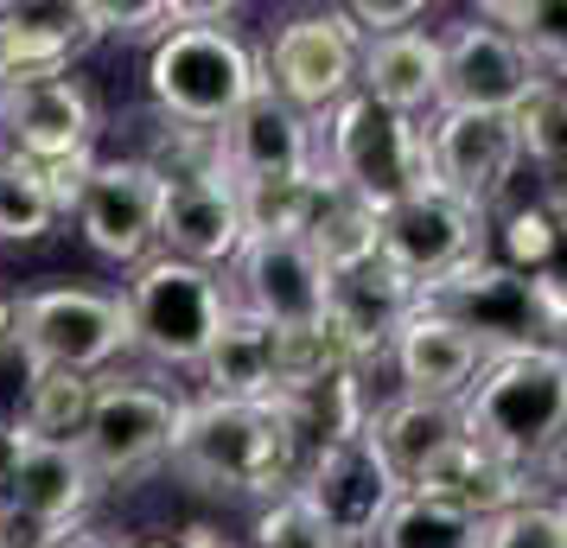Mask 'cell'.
Returning a JSON list of instances; mask_svg holds the SVG:
<instances>
[{"label": "cell", "mask_w": 567, "mask_h": 548, "mask_svg": "<svg viewBox=\"0 0 567 548\" xmlns=\"http://www.w3.org/2000/svg\"><path fill=\"white\" fill-rule=\"evenodd\" d=\"M236 7H179V27L147 45V96L154 115L179 128L217 134L261 83V58L236 32Z\"/></svg>", "instance_id": "6da1fadb"}, {"label": "cell", "mask_w": 567, "mask_h": 548, "mask_svg": "<svg viewBox=\"0 0 567 548\" xmlns=\"http://www.w3.org/2000/svg\"><path fill=\"white\" fill-rule=\"evenodd\" d=\"M465 441L485 446L491 459L516 466L523 478L561 466L567 453V376L555 344L504 351L478 370V383L460 395Z\"/></svg>", "instance_id": "7a4b0ae2"}, {"label": "cell", "mask_w": 567, "mask_h": 548, "mask_svg": "<svg viewBox=\"0 0 567 548\" xmlns=\"http://www.w3.org/2000/svg\"><path fill=\"white\" fill-rule=\"evenodd\" d=\"M159 122V141L147 147V166H159L166 179V198H159V256H179L192 268H230L236 249H243V192L224 173V154H217V134L179 128V122Z\"/></svg>", "instance_id": "3957f363"}, {"label": "cell", "mask_w": 567, "mask_h": 548, "mask_svg": "<svg viewBox=\"0 0 567 548\" xmlns=\"http://www.w3.org/2000/svg\"><path fill=\"white\" fill-rule=\"evenodd\" d=\"M173 472H185L205 492L236 497H281L300 485V459L287 446L275 409L261 402H185L179 441H173Z\"/></svg>", "instance_id": "277c9868"}, {"label": "cell", "mask_w": 567, "mask_h": 548, "mask_svg": "<svg viewBox=\"0 0 567 548\" xmlns=\"http://www.w3.org/2000/svg\"><path fill=\"white\" fill-rule=\"evenodd\" d=\"M319 128H326L319 134V166L351 198H363L377 217L434 185V173H427V122H409L395 108L370 103L363 90L344 96Z\"/></svg>", "instance_id": "5b68a950"}, {"label": "cell", "mask_w": 567, "mask_h": 548, "mask_svg": "<svg viewBox=\"0 0 567 548\" xmlns=\"http://www.w3.org/2000/svg\"><path fill=\"white\" fill-rule=\"evenodd\" d=\"M122 307H128V351L154 358L159 370L198 376L205 351L230 319V288H224V275L192 268L179 256H147L128 275Z\"/></svg>", "instance_id": "8992f818"}, {"label": "cell", "mask_w": 567, "mask_h": 548, "mask_svg": "<svg viewBox=\"0 0 567 548\" xmlns=\"http://www.w3.org/2000/svg\"><path fill=\"white\" fill-rule=\"evenodd\" d=\"M358 64H363V32L351 27L344 7H312L293 13L275 45L261 52V83L300 108L307 122H326L344 96H358Z\"/></svg>", "instance_id": "52a82bcc"}, {"label": "cell", "mask_w": 567, "mask_h": 548, "mask_svg": "<svg viewBox=\"0 0 567 548\" xmlns=\"http://www.w3.org/2000/svg\"><path fill=\"white\" fill-rule=\"evenodd\" d=\"M421 307L440 313L446 325H460L485 358L529 351V344L555 339V325H548V313H542L529 275H516V268H504V261H491V256H478V261H465V268H453V275L427 281V288H421Z\"/></svg>", "instance_id": "ba28073f"}, {"label": "cell", "mask_w": 567, "mask_h": 548, "mask_svg": "<svg viewBox=\"0 0 567 548\" xmlns=\"http://www.w3.org/2000/svg\"><path fill=\"white\" fill-rule=\"evenodd\" d=\"M13 332L32 358L64 376H103L128 351V307L122 293L96 288H32L13 300Z\"/></svg>", "instance_id": "9c48e42d"}, {"label": "cell", "mask_w": 567, "mask_h": 548, "mask_svg": "<svg viewBox=\"0 0 567 548\" xmlns=\"http://www.w3.org/2000/svg\"><path fill=\"white\" fill-rule=\"evenodd\" d=\"M192 395L159 390V383H96V409L83 421V466L96 472V485H128L159 459H173L179 421Z\"/></svg>", "instance_id": "30bf717a"}, {"label": "cell", "mask_w": 567, "mask_h": 548, "mask_svg": "<svg viewBox=\"0 0 567 548\" xmlns=\"http://www.w3.org/2000/svg\"><path fill=\"white\" fill-rule=\"evenodd\" d=\"M293 492L319 510V523L332 529L338 548H370L409 485L395 478V466H389V453L377 446V434L358 427V434H344L338 446H326V453L300 472Z\"/></svg>", "instance_id": "8fae6325"}, {"label": "cell", "mask_w": 567, "mask_h": 548, "mask_svg": "<svg viewBox=\"0 0 567 548\" xmlns=\"http://www.w3.org/2000/svg\"><path fill=\"white\" fill-rule=\"evenodd\" d=\"M96 134H103V115H96V96L78 77L0 90V147L45 166V173L96 166Z\"/></svg>", "instance_id": "7c38bea8"}, {"label": "cell", "mask_w": 567, "mask_h": 548, "mask_svg": "<svg viewBox=\"0 0 567 548\" xmlns=\"http://www.w3.org/2000/svg\"><path fill=\"white\" fill-rule=\"evenodd\" d=\"M427 173L446 198L472 205L491 224V210L511 205L523 179V141L511 115H453L440 108L427 122Z\"/></svg>", "instance_id": "4fadbf2b"}, {"label": "cell", "mask_w": 567, "mask_h": 548, "mask_svg": "<svg viewBox=\"0 0 567 548\" xmlns=\"http://www.w3.org/2000/svg\"><path fill=\"white\" fill-rule=\"evenodd\" d=\"M224 288L236 313L261 319L275 332H307V325H326L332 275L300 236H243Z\"/></svg>", "instance_id": "5bb4252c"}, {"label": "cell", "mask_w": 567, "mask_h": 548, "mask_svg": "<svg viewBox=\"0 0 567 548\" xmlns=\"http://www.w3.org/2000/svg\"><path fill=\"white\" fill-rule=\"evenodd\" d=\"M159 198H166L159 166H147L141 154H122V159H96L83 173L78 198H71V217H78L83 242L103 261L141 268L147 249L159 242Z\"/></svg>", "instance_id": "9a60e30c"}, {"label": "cell", "mask_w": 567, "mask_h": 548, "mask_svg": "<svg viewBox=\"0 0 567 548\" xmlns=\"http://www.w3.org/2000/svg\"><path fill=\"white\" fill-rule=\"evenodd\" d=\"M536 83L542 71L504 27L472 13L453 32H440V108H453V115H516Z\"/></svg>", "instance_id": "2e32d148"}, {"label": "cell", "mask_w": 567, "mask_h": 548, "mask_svg": "<svg viewBox=\"0 0 567 548\" xmlns=\"http://www.w3.org/2000/svg\"><path fill=\"white\" fill-rule=\"evenodd\" d=\"M217 154H224V173L236 179V192L312 179V166H319V122H307L300 108H287L275 90H256L217 128Z\"/></svg>", "instance_id": "e0dca14e"}, {"label": "cell", "mask_w": 567, "mask_h": 548, "mask_svg": "<svg viewBox=\"0 0 567 548\" xmlns=\"http://www.w3.org/2000/svg\"><path fill=\"white\" fill-rule=\"evenodd\" d=\"M96 472L83 466L78 446H52V441H27L20 453V472L0 497V529L13 536L20 548L45 542V536H64L78 529L83 510L96 504Z\"/></svg>", "instance_id": "ac0fdd59"}, {"label": "cell", "mask_w": 567, "mask_h": 548, "mask_svg": "<svg viewBox=\"0 0 567 548\" xmlns=\"http://www.w3.org/2000/svg\"><path fill=\"white\" fill-rule=\"evenodd\" d=\"M485 230L491 224L472 205L427 185V192L402 198L395 210H383V261H395L414 288H427V281L485 256Z\"/></svg>", "instance_id": "d6986e66"}, {"label": "cell", "mask_w": 567, "mask_h": 548, "mask_svg": "<svg viewBox=\"0 0 567 548\" xmlns=\"http://www.w3.org/2000/svg\"><path fill=\"white\" fill-rule=\"evenodd\" d=\"M414 313H421V288L383 256H370V261H358V268L332 275V293H326V332L344 344V358L358 370L383 364L389 344L402 339V325H409Z\"/></svg>", "instance_id": "ffe728a7"}, {"label": "cell", "mask_w": 567, "mask_h": 548, "mask_svg": "<svg viewBox=\"0 0 567 548\" xmlns=\"http://www.w3.org/2000/svg\"><path fill=\"white\" fill-rule=\"evenodd\" d=\"M96 39L90 0H0V90L71 77Z\"/></svg>", "instance_id": "44dd1931"}, {"label": "cell", "mask_w": 567, "mask_h": 548, "mask_svg": "<svg viewBox=\"0 0 567 548\" xmlns=\"http://www.w3.org/2000/svg\"><path fill=\"white\" fill-rule=\"evenodd\" d=\"M358 90L370 103L409 115V122H434L440 115V32L409 27L395 39H363Z\"/></svg>", "instance_id": "7402d4cb"}, {"label": "cell", "mask_w": 567, "mask_h": 548, "mask_svg": "<svg viewBox=\"0 0 567 548\" xmlns=\"http://www.w3.org/2000/svg\"><path fill=\"white\" fill-rule=\"evenodd\" d=\"M389 364L402 376V395H427V402H460L472 383H478V370L491 364L478 344L465 339L460 325H446L440 313H421L402 325V339L389 344Z\"/></svg>", "instance_id": "603a6c76"}, {"label": "cell", "mask_w": 567, "mask_h": 548, "mask_svg": "<svg viewBox=\"0 0 567 548\" xmlns=\"http://www.w3.org/2000/svg\"><path fill=\"white\" fill-rule=\"evenodd\" d=\"M268 409H275V421H281V434H287V446H293L300 472H307L326 446L344 441V434L370 427V415H377V402H370V390H363V370H338V376H326V383L281 390Z\"/></svg>", "instance_id": "cb8c5ba5"}, {"label": "cell", "mask_w": 567, "mask_h": 548, "mask_svg": "<svg viewBox=\"0 0 567 548\" xmlns=\"http://www.w3.org/2000/svg\"><path fill=\"white\" fill-rule=\"evenodd\" d=\"M198 383H205L210 402H261L268 409L281 395V332L230 307L217 344L198 364Z\"/></svg>", "instance_id": "d4e9b609"}, {"label": "cell", "mask_w": 567, "mask_h": 548, "mask_svg": "<svg viewBox=\"0 0 567 548\" xmlns=\"http://www.w3.org/2000/svg\"><path fill=\"white\" fill-rule=\"evenodd\" d=\"M409 492H427V497H446V504H460V510H472V517H504V510H516V504H529L536 497V478H523L516 466H504V459H491L485 446H472L460 434V441L440 453L434 466L414 478Z\"/></svg>", "instance_id": "484cf974"}, {"label": "cell", "mask_w": 567, "mask_h": 548, "mask_svg": "<svg viewBox=\"0 0 567 548\" xmlns=\"http://www.w3.org/2000/svg\"><path fill=\"white\" fill-rule=\"evenodd\" d=\"M370 434H377V446L389 453L395 478H402V485H414V478H421V472L434 466L440 453L465 434V421H460V402L395 395V402H383V409L370 415Z\"/></svg>", "instance_id": "4316f807"}, {"label": "cell", "mask_w": 567, "mask_h": 548, "mask_svg": "<svg viewBox=\"0 0 567 548\" xmlns=\"http://www.w3.org/2000/svg\"><path fill=\"white\" fill-rule=\"evenodd\" d=\"M300 242L326 261V275H344V268H358V261L383 256V217L363 205V198H351V192L319 166V205H312V224H307Z\"/></svg>", "instance_id": "83f0119b"}, {"label": "cell", "mask_w": 567, "mask_h": 548, "mask_svg": "<svg viewBox=\"0 0 567 548\" xmlns=\"http://www.w3.org/2000/svg\"><path fill=\"white\" fill-rule=\"evenodd\" d=\"M511 122L523 141V166L542 179V198L567 210V83L542 77Z\"/></svg>", "instance_id": "f1b7e54d"}, {"label": "cell", "mask_w": 567, "mask_h": 548, "mask_svg": "<svg viewBox=\"0 0 567 548\" xmlns=\"http://www.w3.org/2000/svg\"><path fill=\"white\" fill-rule=\"evenodd\" d=\"M370 548H485V517H472L446 497L402 492V504L389 510Z\"/></svg>", "instance_id": "f546056e"}, {"label": "cell", "mask_w": 567, "mask_h": 548, "mask_svg": "<svg viewBox=\"0 0 567 548\" xmlns=\"http://www.w3.org/2000/svg\"><path fill=\"white\" fill-rule=\"evenodd\" d=\"M478 20L511 32L548 83H567V0H485Z\"/></svg>", "instance_id": "4dcf8cb0"}, {"label": "cell", "mask_w": 567, "mask_h": 548, "mask_svg": "<svg viewBox=\"0 0 567 548\" xmlns=\"http://www.w3.org/2000/svg\"><path fill=\"white\" fill-rule=\"evenodd\" d=\"M58 217H64V205H58L52 179L32 159L0 147V242H39Z\"/></svg>", "instance_id": "1f68e13d"}, {"label": "cell", "mask_w": 567, "mask_h": 548, "mask_svg": "<svg viewBox=\"0 0 567 548\" xmlns=\"http://www.w3.org/2000/svg\"><path fill=\"white\" fill-rule=\"evenodd\" d=\"M90 409H96V376H64V370H45V376H39V390H32V409H27V441L78 446Z\"/></svg>", "instance_id": "d6a6232c"}, {"label": "cell", "mask_w": 567, "mask_h": 548, "mask_svg": "<svg viewBox=\"0 0 567 548\" xmlns=\"http://www.w3.org/2000/svg\"><path fill=\"white\" fill-rule=\"evenodd\" d=\"M39 376H45V364H39L32 344L13 332V300H0V427H27Z\"/></svg>", "instance_id": "836d02e7"}, {"label": "cell", "mask_w": 567, "mask_h": 548, "mask_svg": "<svg viewBox=\"0 0 567 548\" xmlns=\"http://www.w3.org/2000/svg\"><path fill=\"white\" fill-rule=\"evenodd\" d=\"M249 548H338L332 529L319 523V510H312L300 492H281L261 504L256 529H249Z\"/></svg>", "instance_id": "e575fe53"}, {"label": "cell", "mask_w": 567, "mask_h": 548, "mask_svg": "<svg viewBox=\"0 0 567 548\" xmlns=\"http://www.w3.org/2000/svg\"><path fill=\"white\" fill-rule=\"evenodd\" d=\"M485 548H567V517L555 504L529 497V504L485 523Z\"/></svg>", "instance_id": "d590c367"}, {"label": "cell", "mask_w": 567, "mask_h": 548, "mask_svg": "<svg viewBox=\"0 0 567 548\" xmlns=\"http://www.w3.org/2000/svg\"><path fill=\"white\" fill-rule=\"evenodd\" d=\"M529 288H536V300H542V313H548V325L561 332V325H567V210H561V205H555V236H548V256L536 261Z\"/></svg>", "instance_id": "8d00e7d4"}, {"label": "cell", "mask_w": 567, "mask_h": 548, "mask_svg": "<svg viewBox=\"0 0 567 548\" xmlns=\"http://www.w3.org/2000/svg\"><path fill=\"white\" fill-rule=\"evenodd\" d=\"M351 13V27L363 39H395V32H409L414 20H427V7L421 0H402V7H377V0H358V7H344Z\"/></svg>", "instance_id": "74e56055"}, {"label": "cell", "mask_w": 567, "mask_h": 548, "mask_svg": "<svg viewBox=\"0 0 567 548\" xmlns=\"http://www.w3.org/2000/svg\"><path fill=\"white\" fill-rule=\"evenodd\" d=\"M32 548H128L122 536H109V529H90V523H78V529H64V536H45V542Z\"/></svg>", "instance_id": "f35d334b"}, {"label": "cell", "mask_w": 567, "mask_h": 548, "mask_svg": "<svg viewBox=\"0 0 567 548\" xmlns=\"http://www.w3.org/2000/svg\"><path fill=\"white\" fill-rule=\"evenodd\" d=\"M20 453H27V427H0V497H7L13 472H20Z\"/></svg>", "instance_id": "ab89813d"}, {"label": "cell", "mask_w": 567, "mask_h": 548, "mask_svg": "<svg viewBox=\"0 0 567 548\" xmlns=\"http://www.w3.org/2000/svg\"><path fill=\"white\" fill-rule=\"evenodd\" d=\"M128 548H192V542H185V529H179V536H154V542H128Z\"/></svg>", "instance_id": "60d3db41"}, {"label": "cell", "mask_w": 567, "mask_h": 548, "mask_svg": "<svg viewBox=\"0 0 567 548\" xmlns=\"http://www.w3.org/2000/svg\"><path fill=\"white\" fill-rule=\"evenodd\" d=\"M548 344H555V358H561V376H567V325H561V332H555Z\"/></svg>", "instance_id": "b9f144b4"}, {"label": "cell", "mask_w": 567, "mask_h": 548, "mask_svg": "<svg viewBox=\"0 0 567 548\" xmlns=\"http://www.w3.org/2000/svg\"><path fill=\"white\" fill-rule=\"evenodd\" d=\"M555 510L567 517V466H561V497H555Z\"/></svg>", "instance_id": "7bdbcfd3"}, {"label": "cell", "mask_w": 567, "mask_h": 548, "mask_svg": "<svg viewBox=\"0 0 567 548\" xmlns=\"http://www.w3.org/2000/svg\"><path fill=\"white\" fill-rule=\"evenodd\" d=\"M0 548H20V542H13V536H7V529H0Z\"/></svg>", "instance_id": "ee69618b"}]
</instances>
